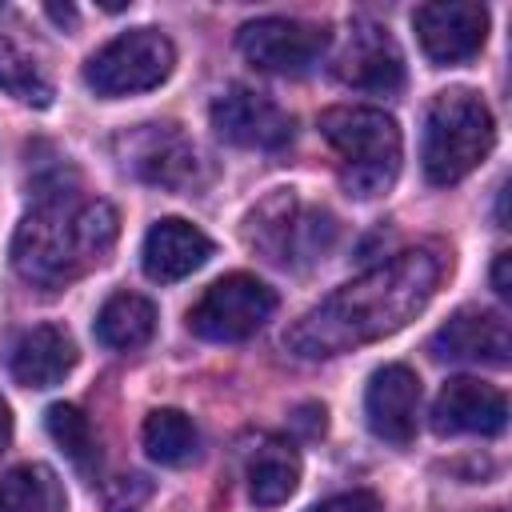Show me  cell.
I'll list each match as a JSON object with an SVG mask.
<instances>
[{
  "label": "cell",
  "instance_id": "16",
  "mask_svg": "<svg viewBox=\"0 0 512 512\" xmlns=\"http://www.w3.org/2000/svg\"><path fill=\"white\" fill-rule=\"evenodd\" d=\"M208 256H212V240L180 216L156 220L144 236V248H140L144 276L156 284H176V280L192 276L200 264H208Z\"/></svg>",
  "mask_w": 512,
  "mask_h": 512
},
{
  "label": "cell",
  "instance_id": "24",
  "mask_svg": "<svg viewBox=\"0 0 512 512\" xmlns=\"http://www.w3.org/2000/svg\"><path fill=\"white\" fill-rule=\"evenodd\" d=\"M100 496H104V512H136L152 496V480L140 472H128V476L108 480Z\"/></svg>",
  "mask_w": 512,
  "mask_h": 512
},
{
  "label": "cell",
  "instance_id": "20",
  "mask_svg": "<svg viewBox=\"0 0 512 512\" xmlns=\"http://www.w3.org/2000/svg\"><path fill=\"white\" fill-rule=\"evenodd\" d=\"M64 484L44 464H16L0 476V512H64Z\"/></svg>",
  "mask_w": 512,
  "mask_h": 512
},
{
  "label": "cell",
  "instance_id": "19",
  "mask_svg": "<svg viewBox=\"0 0 512 512\" xmlns=\"http://www.w3.org/2000/svg\"><path fill=\"white\" fill-rule=\"evenodd\" d=\"M156 332V308L148 296L140 292H116L104 300V308L96 312V340L104 348L116 352H132L140 344H148Z\"/></svg>",
  "mask_w": 512,
  "mask_h": 512
},
{
  "label": "cell",
  "instance_id": "22",
  "mask_svg": "<svg viewBox=\"0 0 512 512\" xmlns=\"http://www.w3.org/2000/svg\"><path fill=\"white\" fill-rule=\"evenodd\" d=\"M44 428H48V436L56 440V448H60L80 472L92 476L100 452H96V432H92L88 416H84L76 404H52L48 416H44Z\"/></svg>",
  "mask_w": 512,
  "mask_h": 512
},
{
  "label": "cell",
  "instance_id": "11",
  "mask_svg": "<svg viewBox=\"0 0 512 512\" xmlns=\"http://www.w3.org/2000/svg\"><path fill=\"white\" fill-rule=\"evenodd\" d=\"M416 40L432 64H468L488 40V8L476 0H436L412 12Z\"/></svg>",
  "mask_w": 512,
  "mask_h": 512
},
{
  "label": "cell",
  "instance_id": "26",
  "mask_svg": "<svg viewBox=\"0 0 512 512\" xmlns=\"http://www.w3.org/2000/svg\"><path fill=\"white\" fill-rule=\"evenodd\" d=\"M508 264H512V252H496V264H492V288L500 300L512 296V284H508Z\"/></svg>",
  "mask_w": 512,
  "mask_h": 512
},
{
  "label": "cell",
  "instance_id": "14",
  "mask_svg": "<svg viewBox=\"0 0 512 512\" xmlns=\"http://www.w3.org/2000/svg\"><path fill=\"white\" fill-rule=\"evenodd\" d=\"M508 424V400L500 388L476 376H452L432 400L436 436H496Z\"/></svg>",
  "mask_w": 512,
  "mask_h": 512
},
{
  "label": "cell",
  "instance_id": "6",
  "mask_svg": "<svg viewBox=\"0 0 512 512\" xmlns=\"http://www.w3.org/2000/svg\"><path fill=\"white\" fill-rule=\"evenodd\" d=\"M176 64V48L164 32L156 28H132L116 40H108L100 52L88 56L84 64V84L96 96H132V92H148L160 88L172 76Z\"/></svg>",
  "mask_w": 512,
  "mask_h": 512
},
{
  "label": "cell",
  "instance_id": "28",
  "mask_svg": "<svg viewBox=\"0 0 512 512\" xmlns=\"http://www.w3.org/2000/svg\"><path fill=\"white\" fill-rule=\"evenodd\" d=\"M48 16H52V20H60V24H72V20H76V12H72V8H48Z\"/></svg>",
  "mask_w": 512,
  "mask_h": 512
},
{
  "label": "cell",
  "instance_id": "10",
  "mask_svg": "<svg viewBox=\"0 0 512 512\" xmlns=\"http://www.w3.org/2000/svg\"><path fill=\"white\" fill-rule=\"evenodd\" d=\"M336 80L356 88V92H372V96H388L404 84V52L396 44V36L376 24V20H352L344 48L336 52L332 64Z\"/></svg>",
  "mask_w": 512,
  "mask_h": 512
},
{
  "label": "cell",
  "instance_id": "8",
  "mask_svg": "<svg viewBox=\"0 0 512 512\" xmlns=\"http://www.w3.org/2000/svg\"><path fill=\"white\" fill-rule=\"evenodd\" d=\"M244 60L260 72H276V76H304L312 72L332 36L328 28L320 24H308V20H288V16H264V20H252L240 28L236 36Z\"/></svg>",
  "mask_w": 512,
  "mask_h": 512
},
{
  "label": "cell",
  "instance_id": "12",
  "mask_svg": "<svg viewBox=\"0 0 512 512\" xmlns=\"http://www.w3.org/2000/svg\"><path fill=\"white\" fill-rule=\"evenodd\" d=\"M212 128L224 144H236V148H260V152H276L292 140V116L268 100L264 92L256 88H244V84H232L228 92H220L212 100Z\"/></svg>",
  "mask_w": 512,
  "mask_h": 512
},
{
  "label": "cell",
  "instance_id": "9",
  "mask_svg": "<svg viewBox=\"0 0 512 512\" xmlns=\"http://www.w3.org/2000/svg\"><path fill=\"white\" fill-rule=\"evenodd\" d=\"M120 160L140 180L168 192H184L200 180V156L176 124H140L120 136Z\"/></svg>",
  "mask_w": 512,
  "mask_h": 512
},
{
  "label": "cell",
  "instance_id": "7",
  "mask_svg": "<svg viewBox=\"0 0 512 512\" xmlns=\"http://www.w3.org/2000/svg\"><path fill=\"white\" fill-rule=\"evenodd\" d=\"M272 312H276V292L264 280L248 272H228L216 284H208L204 296L188 308V328L200 340L236 344L260 332Z\"/></svg>",
  "mask_w": 512,
  "mask_h": 512
},
{
  "label": "cell",
  "instance_id": "3",
  "mask_svg": "<svg viewBox=\"0 0 512 512\" xmlns=\"http://www.w3.org/2000/svg\"><path fill=\"white\" fill-rule=\"evenodd\" d=\"M320 136L336 156V176L348 196L372 200L384 196L404 160V140L396 120L384 108L368 104H336L320 112Z\"/></svg>",
  "mask_w": 512,
  "mask_h": 512
},
{
  "label": "cell",
  "instance_id": "5",
  "mask_svg": "<svg viewBox=\"0 0 512 512\" xmlns=\"http://www.w3.org/2000/svg\"><path fill=\"white\" fill-rule=\"evenodd\" d=\"M244 236L268 264L308 268L332 252L340 236V220L328 208L300 200L296 188H276L248 212Z\"/></svg>",
  "mask_w": 512,
  "mask_h": 512
},
{
  "label": "cell",
  "instance_id": "13",
  "mask_svg": "<svg viewBox=\"0 0 512 512\" xmlns=\"http://www.w3.org/2000/svg\"><path fill=\"white\" fill-rule=\"evenodd\" d=\"M428 352H432L436 360L504 368L508 356H512V332H508L504 312L460 308V312H452V316L432 332Z\"/></svg>",
  "mask_w": 512,
  "mask_h": 512
},
{
  "label": "cell",
  "instance_id": "25",
  "mask_svg": "<svg viewBox=\"0 0 512 512\" xmlns=\"http://www.w3.org/2000/svg\"><path fill=\"white\" fill-rule=\"evenodd\" d=\"M308 512H384V508H380V496H376V492H364V488H356V492H340V496H328V500L312 504Z\"/></svg>",
  "mask_w": 512,
  "mask_h": 512
},
{
  "label": "cell",
  "instance_id": "15",
  "mask_svg": "<svg viewBox=\"0 0 512 512\" xmlns=\"http://www.w3.org/2000/svg\"><path fill=\"white\" fill-rule=\"evenodd\" d=\"M368 428L388 444H412L420 420V376L408 364H384L364 392Z\"/></svg>",
  "mask_w": 512,
  "mask_h": 512
},
{
  "label": "cell",
  "instance_id": "1",
  "mask_svg": "<svg viewBox=\"0 0 512 512\" xmlns=\"http://www.w3.org/2000/svg\"><path fill=\"white\" fill-rule=\"evenodd\" d=\"M440 280L444 256L436 248H404L308 308L284 332V344L300 360H328L376 344L416 320L436 296Z\"/></svg>",
  "mask_w": 512,
  "mask_h": 512
},
{
  "label": "cell",
  "instance_id": "23",
  "mask_svg": "<svg viewBox=\"0 0 512 512\" xmlns=\"http://www.w3.org/2000/svg\"><path fill=\"white\" fill-rule=\"evenodd\" d=\"M0 88L8 96H16L20 104H32V108L52 104V84L40 76L36 60L28 52H20L8 36H0Z\"/></svg>",
  "mask_w": 512,
  "mask_h": 512
},
{
  "label": "cell",
  "instance_id": "4",
  "mask_svg": "<svg viewBox=\"0 0 512 512\" xmlns=\"http://www.w3.org/2000/svg\"><path fill=\"white\" fill-rule=\"evenodd\" d=\"M496 144V124L488 104L472 88H448L432 96L424 116V144L420 164L432 184H460L468 172L480 168V160Z\"/></svg>",
  "mask_w": 512,
  "mask_h": 512
},
{
  "label": "cell",
  "instance_id": "2",
  "mask_svg": "<svg viewBox=\"0 0 512 512\" xmlns=\"http://www.w3.org/2000/svg\"><path fill=\"white\" fill-rule=\"evenodd\" d=\"M120 236V216L108 200L60 192L44 196L12 236V268L32 288H64L104 264Z\"/></svg>",
  "mask_w": 512,
  "mask_h": 512
},
{
  "label": "cell",
  "instance_id": "21",
  "mask_svg": "<svg viewBox=\"0 0 512 512\" xmlns=\"http://www.w3.org/2000/svg\"><path fill=\"white\" fill-rule=\"evenodd\" d=\"M140 436H144L148 456L156 464H168V468L188 464L196 456V448H200V432H196V424L180 408H156V412H148Z\"/></svg>",
  "mask_w": 512,
  "mask_h": 512
},
{
  "label": "cell",
  "instance_id": "18",
  "mask_svg": "<svg viewBox=\"0 0 512 512\" xmlns=\"http://www.w3.org/2000/svg\"><path fill=\"white\" fill-rule=\"evenodd\" d=\"M300 484V456L288 440L264 436L248 456V496L260 508L284 504Z\"/></svg>",
  "mask_w": 512,
  "mask_h": 512
},
{
  "label": "cell",
  "instance_id": "17",
  "mask_svg": "<svg viewBox=\"0 0 512 512\" xmlns=\"http://www.w3.org/2000/svg\"><path fill=\"white\" fill-rule=\"evenodd\" d=\"M76 368V340L60 324H36L16 336L8 352V372L24 388H52Z\"/></svg>",
  "mask_w": 512,
  "mask_h": 512
},
{
  "label": "cell",
  "instance_id": "27",
  "mask_svg": "<svg viewBox=\"0 0 512 512\" xmlns=\"http://www.w3.org/2000/svg\"><path fill=\"white\" fill-rule=\"evenodd\" d=\"M8 440H12V412H8V404L0 396V452L8 448Z\"/></svg>",
  "mask_w": 512,
  "mask_h": 512
}]
</instances>
